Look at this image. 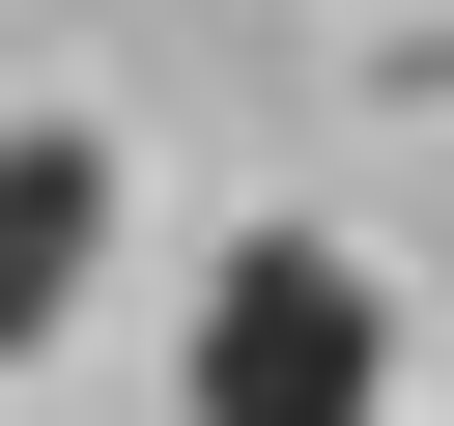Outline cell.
I'll use <instances>...</instances> for the list:
<instances>
[{"mask_svg": "<svg viewBox=\"0 0 454 426\" xmlns=\"http://www.w3.org/2000/svg\"><path fill=\"white\" fill-rule=\"evenodd\" d=\"M170 398H199V426H369V398H397V284H369L340 227H227Z\"/></svg>", "mask_w": 454, "mask_h": 426, "instance_id": "1", "label": "cell"}, {"mask_svg": "<svg viewBox=\"0 0 454 426\" xmlns=\"http://www.w3.org/2000/svg\"><path fill=\"white\" fill-rule=\"evenodd\" d=\"M85 256H114V142H85V114H28V142H0V369L85 312Z\"/></svg>", "mask_w": 454, "mask_h": 426, "instance_id": "2", "label": "cell"}]
</instances>
